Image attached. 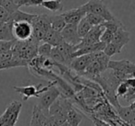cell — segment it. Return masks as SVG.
Masks as SVG:
<instances>
[{"label":"cell","mask_w":135,"mask_h":126,"mask_svg":"<svg viewBox=\"0 0 135 126\" xmlns=\"http://www.w3.org/2000/svg\"><path fill=\"white\" fill-rule=\"evenodd\" d=\"M122 48H123L122 45H118V44H116V43H113V42H110V43L105 45L103 52L105 53L107 57L110 58V57L114 56V55H116V54H119V53L121 52Z\"/></svg>","instance_id":"23"},{"label":"cell","mask_w":135,"mask_h":126,"mask_svg":"<svg viewBox=\"0 0 135 126\" xmlns=\"http://www.w3.org/2000/svg\"><path fill=\"white\" fill-rule=\"evenodd\" d=\"M107 69L122 73L125 79L135 77V63L129 60H109Z\"/></svg>","instance_id":"8"},{"label":"cell","mask_w":135,"mask_h":126,"mask_svg":"<svg viewBox=\"0 0 135 126\" xmlns=\"http://www.w3.org/2000/svg\"><path fill=\"white\" fill-rule=\"evenodd\" d=\"M39 45L40 42L32 36L28 40H23V41L16 40L11 48V51L15 57L21 59L26 60L27 62H30L38 55Z\"/></svg>","instance_id":"1"},{"label":"cell","mask_w":135,"mask_h":126,"mask_svg":"<svg viewBox=\"0 0 135 126\" xmlns=\"http://www.w3.org/2000/svg\"><path fill=\"white\" fill-rule=\"evenodd\" d=\"M81 7L86 13L91 12V13L99 15L105 21H113V20L117 19L108 10L104 0H89L86 4Z\"/></svg>","instance_id":"3"},{"label":"cell","mask_w":135,"mask_h":126,"mask_svg":"<svg viewBox=\"0 0 135 126\" xmlns=\"http://www.w3.org/2000/svg\"><path fill=\"white\" fill-rule=\"evenodd\" d=\"M83 118V115L77 110L74 107L69 110L67 114V122L71 126H79Z\"/></svg>","instance_id":"20"},{"label":"cell","mask_w":135,"mask_h":126,"mask_svg":"<svg viewBox=\"0 0 135 126\" xmlns=\"http://www.w3.org/2000/svg\"><path fill=\"white\" fill-rule=\"evenodd\" d=\"M123 82L128 85V87H131V88H134L135 87V77L127 78V79H125Z\"/></svg>","instance_id":"36"},{"label":"cell","mask_w":135,"mask_h":126,"mask_svg":"<svg viewBox=\"0 0 135 126\" xmlns=\"http://www.w3.org/2000/svg\"><path fill=\"white\" fill-rule=\"evenodd\" d=\"M109 57H107L103 51L93 53V60L86 70L79 76H86L90 80H94L104 72L107 70L109 63Z\"/></svg>","instance_id":"2"},{"label":"cell","mask_w":135,"mask_h":126,"mask_svg":"<svg viewBox=\"0 0 135 126\" xmlns=\"http://www.w3.org/2000/svg\"><path fill=\"white\" fill-rule=\"evenodd\" d=\"M63 41L72 45H76L81 42V38L78 34L77 25L76 24H66V26L60 32Z\"/></svg>","instance_id":"11"},{"label":"cell","mask_w":135,"mask_h":126,"mask_svg":"<svg viewBox=\"0 0 135 126\" xmlns=\"http://www.w3.org/2000/svg\"><path fill=\"white\" fill-rule=\"evenodd\" d=\"M14 2L19 6V8L21 7H30V2L31 0H14Z\"/></svg>","instance_id":"35"},{"label":"cell","mask_w":135,"mask_h":126,"mask_svg":"<svg viewBox=\"0 0 135 126\" xmlns=\"http://www.w3.org/2000/svg\"><path fill=\"white\" fill-rule=\"evenodd\" d=\"M85 18L86 20L89 21L92 26H97V25H100L105 21V20L102 17H100L99 15H96L94 13H91V12H87L86 15H85Z\"/></svg>","instance_id":"28"},{"label":"cell","mask_w":135,"mask_h":126,"mask_svg":"<svg viewBox=\"0 0 135 126\" xmlns=\"http://www.w3.org/2000/svg\"><path fill=\"white\" fill-rule=\"evenodd\" d=\"M0 6L4 8L9 14H12L19 10V6L14 2V0H0Z\"/></svg>","instance_id":"27"},{"label":"cell","mask_w":135,"mask_h":126,"mask_svg":"<svg viewBox=\"0 0 135 126\" xmlns=\"http://www.w3.org/2000/svg\"><path fill=\"white\" fill-rule=\"evenodd\" d=\"M32 37H34L39 42L43 41L45 34L50 27V15L41 14L37 15L32 22Z\"/></svg>","instance_id":"5"},{"label":"cell","mask_w":135,"mask_h":126,"mask_svg":"<svg viewBox=\"0 0 135 126\" xmlns=\"http://www.w3.org/2000/svg\"><path fill=\"white\" fill-rule=\"evenodd\" d=\"M55 82L52 81L47 86H35V85H26V86H14V90L17 93L21 94L23 96V100H28L31 97L38 98L42 93H44L45 90L49 88L52 85H54ZM56 85V83H55Z\"/></svg>","instance_id":"9"},{"label":"cell","mask_w":135,"mask_h":126,"mask_svg":"<svg viewBox=\"0 0 135 126\" xmlns=\"http://www.w3.org/2000/svg\"><path fill=\"white\" fill-rule=\"evenodd\" d=\"M102 25L105 27V29H107V30L111 31V32H114V34L118 31V28L124 26L121 21H119L118 19H115V20H113V21H105L102 23Z\"/></svg>","instance_id":"26"},{"label":"cell","mask_w":135,"mask_h":126,"mask_svg":"<svg viewBox=\"0 0 135 126\" xmlns=\"http://www.w3.org/2000/svg\"><path fill=\"white\" fill-rule=\"evenodd\" d=\"M43 2H44V0H31L30 7H32V6H33V7L42 6V3Z\"/></svg>","instance_id":"37"},{"label":"cell","mask_w":135,"mask_h":126,"mask_svg":"<svg viewBox=\"0 0 135 126\" xmlns=\"http://www.w3.org/2000/svg\"><path fill=\"white\" fill-rule=\"evenodd\" d=\"M49 114L35 105L32 109L30 126H47V119Z\"/></svg>","instance_id":"14"},{"label":"cell","mask_w":135,"mask_h":126,"mask_svg":"<svg viewBox=\"0 0 135 126\" xmlns=\"http://www.w3.org/2000/svg\"><path fill=\"white\" fill-rule=\"evenodd\" d=\"M112 42L113 43L118 44V45H122V46H125L129 42V32L126 30L124 26L120 27L114 34Z\"/></svg>","instance_id":"17"},{"label":"cell","mask_w":135,"mask_h":126,"mask_svg":"<svg viewBox=\"0 0 135 126\" xmlns=\"http://www.w3.org/2000/svg\"><path fill=\"white\" fill-rule=\"evenodd\" d=\"M12 32L16 40H28L32 36V26L28 21H16L12 24Z\"/></svg>","instance_id":"10"},{"label":"cell","mask_w":135,"mask_h":126,"mask_svg":"<svg viewBox=\"0 0 135 126\" xmlns=\"http://www.w3.org/2000/svg\"><path fill=\"white\" fill-rule=\"evenodd\" d=\"M42 7L52 12L61 11L63 10L62 0H44L42 3Z\"/></svg>","instance_id":"22"},{"label":"cell","mask_w":135,"mask_h":126,"mask_svg":"<svg viewBox=\"0 0 135 126\" xmlns=\"http://www.w3.org/2000/svg\"><path fill=\"white\" fill-rule=\"evenodd\" d=\"M92 25L89 23V21L86 20V18H83L81 21L77 24V31H78V34L81 38H83V36H85L88 32L91 30L92 28Z\"/></svg>","instance_id":"25"},{"label":"cell","mask_w":135,"mask_h":126,"mask_svg":"<svg viewBox=\"0 0 135 126\" xmlns=\"http://www.w3.org/2000/svg\"><path fill=\"white\" fill-rule=\"evenodd\" d=\"M66 21L62 15H56L50 16V27L51 29L56 31V32H61L62 29L66 26Z\"/></svg>","instance_id":"21"},{"label":"cell","mask_w":135,"mask_h":126,"mask_svg":"<svg viewBox=\"0 0 135 126\" xmlns=\"http://www.w3.org/2000/svg\"><path fill=\"white\" fill-rule=\"evenodd\" d=\"M128 90H129V87H128V85H126L124 82H121V83L118 85V87H117V89H116L117 96H118H118H120V97H123V96L127 94Z\"/></svg>","instance_id":"32"},{"label":"cell","mask_w":135,"mask_h":126,"mask_svg":"<svg viewBox=\"0 0 135 126\" xmlns=\"http://www.w3.org/2000/svg\"><path fill=\"white\" fill-rule=\"evenodd\" d=\"M10 21V14L5 10L4 8L0 6V24Z\"/></svg>","instance_id":"33"},{"label":"cell","mask_w":135,"mask_h":126,"mask_svg":"<svg viewBox=\"0 0 135 126\" xmlns=\"http://www.w3.org/2000/svg\"><path fill=\"white\" fill-rule=\"evenodd\" d=\"M15 41L16 40H12V41H3V40H0V54L11 50Z\"/></svg>","instance_id":"30"},{"label":"cell","mask_w":135,"mask_h":126,"mask_svg":"<svg viewBox=\"0 0 135 126\" xmlns=\"http://www.w3.org/2000/svg\"><path fill=\"white\" fill-rule=\"evenodd\" d=\"M60 95H61V92H60L59 88H57L54 83L47 90H45V92L40 95V96L38 97V99H39L38 107L41 109H43L45 112L48 113V109L50 106L56 101V99Z\"/></svg>","instance_id":"7"},{"label":"cell","mask_w":135,"mask_h":126,"mask_svg":"<svg viewBox=\"0 0 135 126\" xmlns=\"http://www.w3.org/2000/svg\"><path fill=\"white\" fill-rule=\"evenodd\" d=\"M92 60H93V53L92 54H87V55L76 57V58H72L70 69H72L79 75H81V73L86 70V68L89 66V64L92 62Z\"/></svg>","instance_id":"12"},{"label":"cell","mask_w":135,"mask_h":126,"mask_svg":"<svg viewBox=\"0 0 135 126\" xmlns=\"http://www.w3.org/2000/svg\"><path fill=\"white\" fill-rule=\"evenodd\" d=\"M60 126H71V125H70V124L69 123V122H68L67 120H66V122H63V123H62Z\"/></svg>","instance_id":"39"},{"label":"cell","mask_w":135,"mask_h":126,"mask_svg":"<svg viewBox=\"0 0 135 126\" xmlns=\"http://www.w3.org/2000/svg\"><path fill=\"white\" fill-rule=\"evenodd\" d=\"M91 119L93 120V122H94V126H110L107 122H105L104 120H102L101 119L94 116V115H92Z\"/></svg>","instance_id":"34"},{"label":"cell","mask_w":135,"mask_h":126,"mask_svg":"<svg viewBox=\"0 0 135 126\" xmlns=\"http://www.w3.org/2000/svg\"><path fill=\"white\" fill-rule=\"evenodd\" d=\"M117 112L118 113L120 118L123 120H125L126 122H128V123H129L133 119V117L135 116V112H133V111L131 110L129 106V107H122V106H120V108H118V109H117Z\"/></svg>","instance_id":"24"},{"label":"cell","mask_w":135,"mask_h":126,"mask_svg":"<svg viewBox=\"0 0 135 126\" xmlns=\"http://www.w3.org/2000/svg\"><path fill=\"white\" fill-rule=\"evenodd\" d=\"M36 16H37V14L27 13V12L18 10L12 14H10V21H12L13 22H16V21H28L32 24V21L35 19Z\"/></svg>","instance_id":"19"},{"label":"cell","mask_w":135,"mask_h":126,"mask_svg":"<svg viewBox=\"0 0 135 126\" xmlns=\"http://www.w3.org/2000/svg\"><path fill=\"white\" fill-rule=\"evenodd\" d=\"M129 108H131V110H132L133 112H135V99L133 100L132 102H131V106H129Z\"/></svg>","instance_id":"38"},{"label":"cell","mask_w":135,"mask_h":126,"mask_svg":"<svg viewBox=\"0 0 135 126\" xmlns=\"http://www.w3.org/2000/svg\"><path fill=\"white\" fill-rule=\"evenodd\" d=\"M55 47H56V49H57L60 54L62 55L63 58L65 59L67 67L70 68L71 60H72V58H72V55H73V53L76 51L75 45H70V44H68L63 41L60 45H58L57 46H55Z\"/></svg>","instance_id":"15"},{"label":"cell","mask_w":135,"mask_h":126,"mask_svg":"<svg viewBox=\"0 0 135 126\" xmlns=\"http://www.w3.org/2000/svg\"><path fill=\"white\" fill-rule=\"evenodd\" d=\"M22 104L21 101L14 100L7 107L6 110L0 116V126H15L19 120Z\"/></svg>","instance_id":"4"},{"label":"cell","mask_w":135,"mask_h":126,"mask_svg":"<svg viewBox=\"0 0 135 126\" xmlns=\"http://www.w3.org/2000/svg\"><path fill=\"white\" fill-rule=\"evenodd\" d=\"M43 41L45 43L51 45L53 47H55L57 46L58 45H60L63 42V38H62L60 32H56V31L53 30V29H49L46 34H45Z\"/></svg>","instance_id":"16"},{"label":"cell","mask_w":135,"mask_h":126,"mask_svg":"<svg viewBox=\"0 0 135 126\" xmlns=\"http://www.w3.org/2000/svg\"><path fill=\"white\" fill-rule=\"evenodd\" d=\"M113 36H114V32L107 30V29H105L103 34H102L101 37H100V41L105 44H108V43H110V42H112Z\"/></svg>","instance_id":"31"},{"label":"cell","mask_w":135,"mask_h":126,"mask_svg":"<svg viewBox=\"0 0 135 126\" xmlns=\"http://www.w3.org/2000/svg\"><path fill=\"white\" fill-rule=\"evenodd\" d=\"M64 18L67 24H76L77 25L86 15V12L81 8V7H79L77 8L68 10L61 14Z\"/></svg>","instance_id":"13"},{"label":"cell","mask_w":135,"mask_h":126,"mask_svg":"<svg viewBox=\"0 0 135 126\" xmlns=\"http://www.w3.org/2000/svg\"><path fill=\"white\" fill-rule=\"evenodd\" d=\"M72 106V103L70 98H68L64 95H60L56 101L50 106L48 109V114L50 116H56V117H63L67 119V114L69 112Z\"/></svg>","instance_id":"6"},{"label":"cell","mask_w":135,"mask_h":126,"mask_svg":"<svg viewBox=\"0 0 135 126\" xmlns=\"http://www.w3.org/2000/svg\"><path fill=\"white\" fill-rule=\"evenodd\" d=\"M12 24H13L12 21L0 24V40H3V41L16 40L12 32Z\"/></svg>","instance_id":"18"},{"label":"cell","mask_w":135,"mask_h":126,"mask_svg":"<svg viewBox=\"0 0 135 126\" xmlns=\"http://www.w3.org/2000/svg\"><path fill=\"white\" fill-rule=\"evenodd\" d=\"M52 48H53L52 45L44 42V44L39 45V46H38V55L42 57H45V58H49L51 54V51H52Z\"/></svg>","instance_id":"29"}]
</instances>
